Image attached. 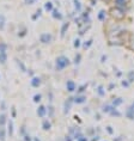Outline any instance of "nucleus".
Returning a JSON list of instances; mask_svg holds the SVG:
<instances>
[{"label":"nucleus","mask_w":134,"mask_h":141,"mask_svg":"<svg viewBox=\"0 0 134 141\" xmlns=\"http://www.w3.org/2000/svg\"><path fill=\"white\" fill-rule=\"evenodd\" d=\"M115 5L118 8H125V6L127 5V0H115Z\"/></svg>","instance_id":"10"},{"label":"nucleus","mask_w":134,"mask_h":141,"mask_svg":"<svg viewBox=\"0 0 134 141\" xmlns=\"http://www.w3.org/2000/svg\"><path fill=\"white\" fill-rule=\"evenodd\" d=\"M5 123H6V115L3 114L0 115V127H4Z\"/></svg>","instance_id":"20"},{"label":"nucleus","mask_w":134,"mask_h":141,"mask_svg":"<svg viewBox=\"0 0 134 141\" xmlns=\"http://www.w3.org/2000/svg\"><path fill=\"white\" fill-rule=\"evenodd\" d=\"M7 134L10 136L13 135V122H12L11 120L7 122Z\"/></svg>","instance_id":"12"},{"label":"nucleus","mask_w":134,"mask_h":141,"mask_svg":"<svg viewBox=\"0 0 134 141\" xmlns=\"http://www.w3.org/2000/svg\"><path fill=\"white\" fill-rule=\"evenodd\" d=\"M48 109H49V116H53V114H54V109H53V106H49Z\"/></svg>","instance_id":"36"},{"label":"nucleus","mask_w":134,"mask_h":141,"mask_svg":"<svg viewBox=\"0 0 134 141\" xmlns=\"http://www.w3.org/2000/svg\"><path fill=\"white\" fill-rule=\"evenodd\" d=\"M34 141H39V139H37V137H34Z\"/></svg>","instance_id":"45"},{"label":"nucleus","mask_w":134,"mask_h":141,"mask_svg":"<svg viewBox=\"0 0 134 141\" xmlns=\"http://www.w3.org/2000/svg\"><path fill=\"white\" fill-rule=\"evenodd\" d=\"M126 116L129 118V120H134V103L128 108V109H127Z\"/></svg>","instance_id":"5"},{"label":"nucleus","mask_w":134,"mask_h":141,"mask_svg":"<svg viewBox=\"0 0 134 141\" xmlns=\"http://www.w3.org/2000/svg\"><path fill=\"white\" fill-rule=\"evenodd\" d=\"M92 44V39H90V41H87V43H84V48H89Z\"/></svg>","instance_id":"34"},{"label":"nucleus","mask_w":134,"mask_h":141,"mask_svg":"<svg viewBox=\"0 0 134 141\" xmlns=\"http://www.w3.org/2000/svg\"><path fill=\"white\" fill-rule=\"evenodd\" d=\"M51 38H53V36L50 34H48V32H44V34H41L39 36V41H41V43L43 44H48L51 42Z\"/></svg>","instance_id":"3"},{"label":"nucleus","mask_w":134,"mask_h":141,"mask_svg":"<svg viewBox=\"0 0 134 141\" xmlns=\"http://www.w3.org/2000/svg\"><path fill=\"white\" fill-rule=\"evenodd\" d=\"M1 108H3L1 110H5V109H6V106H5V102H1Z\"/></svg>","instance_id":"43"},{"label":"nucleus","mask_w":134,"mask_h":141,"mask_svg":"<svg viewBox=\"0 0 134 141\" xmlns=\"http://www.w3.org/2000/svg\"><path fill=\"white\" fill-rule=\"evenodd\" d=\"M85 101H86V97H85V96H77L73 102L77 103V104H82V103H84Z\"/></svg>","instance_id":"13"},{"label":"nucleus","mask_w":134,"mask_h":141,"mask_svg":"<svg viewBox=\"0 0 134 141\" xmlns=\"http://www.w3.org/2000/svg\"><path fill=\"white\" fill-rule=\"evenodd\" d=\"M6 137V130L4 127H0V141H5Z\"/></svg>","instance_id":"17"},{"label":"nucleus","mask_w":134,"mask_h":141,"mask_svg":"<svg viewBox=\"0 0 134 141\" xmlns=\"http://www.w3.org/2000/svg\"><path fill=\"white\" fill-rule=\"evenodd\" d=\"M105 60H106V56L105 55H103L102 59H101V62H105Z\"/></svg>","instance_id":"40"},{"label":"nucleus","mask_w":134,"mask_h":141,"mask_svg":"<svg viewBox=\"0 0 134 141\" xmlns=\"http://www.w3.org/2000/svg\"><path fill=\"white\" fill-rule=\"evenodd\" d=\"M70 65V60L66 56H59L55 61V68L56 70H62Z\"/></svg>","instance_id":"1"},{"label":"nucleus","mask_w":134,"mask_h":141,"mask_svg":"<svg viewBox=\"0 0 134 141\" xmlns=\"http://www.w3.org/2000/svg\"><path fill=\"white\" fill-rule=\"evenodd\" d=\"M72 99H73V98H68L66 102H65V106H63V112H65V114H67V112L70 111V109H71V104H72V102H73Z\"/></svg>","instance_id":"7"},{"label":"nucleus","mask_w":134,"mask_h":141,"mask_svg":"<svg viewBox=\"0 0 134 141\" xmlns=\"http://www.w3.org/2000/svg\"><path fill=\"white\" fill-rule=\"evenodd\" d=\"M98 19L99 20H105V12L103 11H99V13H98Z\"/></svg>","instance_id":"21"},{"label":"nucleus","mask_w":134,"mask_h":141,"mask_svg":"<svg viewBox=\"0 0 134 141\" xmlns=\"http://www.w3.org/2000/svg\"><path fill=\"white\" fill-rule=\"evenodd\" d=\"M36 112H37V116H38V117H44V116H46V114H47V109H46V106L39 105Z\"/></svg>","instance_id":"6"},{"label":"nucleus","mask_w":134,"mask_h":141,"mask_svg":"<svg viewBox=\"0 0 134 141\" xmlns=\"http://www.w3.org/2000/svg\"><path fill=\"white\" fill-rule=\"evenodd\" d=\"M0 18H1V16H0Z\"/></svg>","instance_id":"46"},{"label":"nucleus","mask_w":134,"mask_h":141,"mask_svg":"<svg viewBox=\"0 0 134 141\" xmlns=\"http://www.w3.org/2000/svg\"><path fill=\"white\" fill-rule=\"evenodd\" d=\"M42 128H43V130H49L51 128V123L48 120H44L42 122Z\"/></svg>","instance_id":"14"},{"label":"nucleus","mask_w":134,"mask_h":141,"mask_svg":"<svg viewBox=\"0 0 134 141\" xmlns=\"http://www.w3.org/2000/svg\"><path fill=\"white\" fill-rule=\"evenodd\" d=\"M110 15H111V17L115 18L116 20H121L125 18V11H123L122 8H118V7L111 8Z\"/></svg>","instance_id":"2"},{"label":"nucleus","mask_w":134,"mask_h":141,"mask_svg":"<svg viewBox=\"0 0 134 141\" xmlns=\"http://www.w3.org/2000/svg\"><path fill=\"white\" fill-rule=\"evenodd\" d=\"M65 141H72V136H71V135H68V136H66Z\"/></svg>","instance_id":"41"},{"label":"nucleus","mask_w":134,"mask_h":141,"mask_svg":"<svg viewBox=\"0 0 134 141\" xmlns=\"http://www.w3.org/2000/svg\"><path fill=\"white\" fill-rule=\"evenodd\" d=\"M128 81L129 82L134 81V70H130L129 73H128Z\"/></svg>","instance_id":"22"},{"label":"nucleus","mask_w":134,"mask_h":141,"mask_svg":"<svg viewBox=\"0 0 134 141\" xmlns=\"http://www.w3.org/2000/svg\"><path fill=\"white\" fill-rule=\"evenodd\" d=\"M24 141H32L30 135H24Z\"/></svg>","instance_id":"35"},{"label":"nucleus","mask_w":134,"mask_h":141,"mask_svg":"<svg viewBox=\"0 0 134 141\" xmlns=\"http://www.w3.org/2000/svg\"><path fill=\"white\" fill-rule=\"evenodd\" d=\"M73 46H74V48H79L80 47V39H74V43H73Z\"/></svg>","instance_id":"32"},{"label":"nucleus","mask_w":134,"mask_h":141,"mask_svg":"<svg viewBox=\"0 0 134 141\" xmlns=\"http://www.w3.org/2000/svg\"><path fill=\"white\" fill-rule=\"evenodd\" d=\"M41 98H42V96H41V94H35V96H34V102L35 103H38V102H41Z\"/></svg>","instance_id":"29"},{"label":"nucleus","mask_w":134,"mask_h":141,"mask_svg":"<svg viewBox=\"0 0 134 141\" xmlns=\"http://www.w3.org/2000/svg\"><path fill=\"white\" fill-rule=\"evenodd\" d=\"M35 1H36V0H24V3H25L26 5H32Z\"/></svg>","instance_id":"33"},{"label":"nucleus","mask_w":134,"mask_h":141,"mask_svg":"<svg viewBox=\"0 0 134 141\" xmlns=\"http://www.w3.org/2000/svg\"><path fill=\"white\" fill-rule=\"evenodd\" d=\"M41 13H42V10H41V8H38V10L36 11V15H35V16H32V19L36 20L37 18H38V17H41Z\"/></svg>","instance_id":"24"},{"label":"nucleus","mask_w":134,"mask_h":141,"mask_svg":"<svg viewBox=\"0 0 134 141\" xmlns=\"http://www.w3.org/2000/svg\"><path fill=\"white\" fill-rule=\"evenodd\" d=\"M44 10L47 12L53 11V3H51V1H47V3L44 4Z\"/></svg>","instance_id":"16"},{"label":"nucleus","mask_w":134,"mask_h":141,"mask_svg":"<svg viewBox=\"0 0 134 141\" xmlns=\"http://www.w3.org/2000/svg\"><path fill=\"white\" fill-rule=\"evenodd\" d=\"M77 141H87V139H86V137H84V136H82L80 139H78Z\"/></svg>","instance_id":"42"},{"label":"nucleus","mask_w":134,"mask_h":141,"mask_svg":"<svg viewBox=\"0 0 134 141\" xmlns=\"http://www.w3.org/2000/svg\"><path fill=\"white\" fill-rule=\"evenodd\" d=\"M6 49H7V46L5 43H0V53H6Z\"/></svg>","instance_id":"26"},{"label":"nucleus","mask_w":134,"mask_h":141,"mask_svg":"<svg viewBox=\"0 0 134 141\" xmlns=\"http://www.w3.org/2000/svg\"><path fill=\"white\" fill-rule=\"evenodd\" d=\"M41 85V78L39 77H34L31 79V86L32 87H38Z\"/></svg>","instance_id":"8"},{"label":"nucleus","mask_w":134,"mask_h":141,"mask_svg":"<svg viewBox=\"0 0 134 141\" xmlns=\"http://www.w3.org/2000/svg\"><path fill=\"white\" fill-rule=\"evenodd\" d=\"M80 58H82V56H80V54L75 55V58H74V63H75V65H78V63L80 62Z\"/></svg>","instance_id":"31"},{"label":"nucleus","mask_w":134,"mask_h":141,"mask_svg":"<svg viewBox=\"0 0 134 141\" xmlns=\"http://www.w3.org/2000/svg\"><path fill=\"white\" fill-rule=\"evenodd\" d=\"M122 86L128 87V86H129V82H128V81H125V80H123V81H122Z\"/></svg>","instance_id":"38"},{"label":"nucleus","mask_w":134,"mask_h":141,"mask_svg":"<svg viewBox=\"0 0 134 141\" xmlns=\"http://www.w3.org/2000/svg\"><path fill=\"white\" fill-rule=\"evenodd\" d=\"M16 61H17V65L22 68V70H23V72H26V68H25V66L23 65V62H22L20 60H16Z\"/></svg>","instance_id":"25"},{"label":"nucleus","mask_w":134,"mask_h":141,"mask_svg":"<svg viewBox=\"0 0 134 141\" xmlns=\"http://www.w3.org/2000/svg\"><path fill=\"white\" fill-rule=\"evenodd\" d=\"M113 109H114V108H113L111 105H104L103 106V111H104V112H110Z\"/></svg>","instance_id":"23"},{"label":"nucleus","mask_w":134,"mask_h":141,"mask_svg":"<svg viewBox=\"0 0 134 141\" xmlns=\"http://www.w3.org/2000/svg\"><path fill=\"white\" fill-rule=\"evenodd\" d=\"M84 89H86V85H83V86H80V87H79L78 92H83V91H84Z\"/></svg>","instance_id":"39"},{"label":"nucleus","mask_w":134,"mask_h":141,"mask_svg":"<svg viewBox=\"0 0 134 141\" xmlns=\"http://www.w3.org/2000/svg\"><path fill=\"white\" fill-rule=\"evenodd\" d=\"M68 27H70V23H68V22L62 24L61 30H60V35H61V37H63V36H65V34H66V31H67V29H68Z\"/></svg>","instance_id":"11"},{"label":"nucleus","mask_w":134,"mask_h":141,"mask_svg":"<svg viewBox=\"0 0 134 141\" xmlns=\"http://www.w3.org/2000/svg\"><path fill=\"white\" fill-rule=\"evenodd\" d=\"M4 26H5V18L1 16V18H0V30H4Z\"/></svg>","instance_id":"28"},{"label":"nucleus","mask_w":134,"mask_h":141,"mask_svg":"<svg viewBox=\"0 0 134 141\" xmlns=\"http://www.w3.org/2000/svg\"><path fill=\"white\" fill-rule=\"evenodd\" d=\"M97 92H98L99 96H104V94H105V92L103 91V86H98V90H97Z\"/></svg>","instance_id":"30"},{"label":"nucleus","mask_w":134,"mask_h":141,"mask_svg":"<svg viewBox=\"0 0 134 141\" xmlns=\"http://www.w3.org/2000/svg\"><path fill=\"white\" fill-rule=\"evenodd\" d=\"M66 89H67L68 92H73V91H75V89H77L75 82L73 81V80H68V81L66 82Z\"/></svg>","instance_id":"4"},{"label":"nucleus","mask_w":134,"mask_h":141,"mask_svg":"<svg viewBox=\"0 0 134 141\" xmlns=\"http://www.w3.org/2000/svg\"><path fill=\"white\" fill-rule=\"evenodd\" d=\"M7 61V55L6 53H0V63L1 65H5Z\"/></svg>","instance_id":"15"},{"label":"nucleus","mask_w":134,"mask_h":141,"mask_svg":"<svg viewBox=\"0 0 134 141\" xmlns=\"http://www.w3.org/2000/svg\"><path fill=\"white\" fill-rule=\"evenodd\" d=\"M53 13H51V16H53V18H55V19H59L61 20L62 19V15L59 12V10H56V8H53Z\"/></svg>","instance_id":"9"},{"label":"nucleus","mask_w":134,"mask_h":141,"mask_svg":"<svg viewBox=\"0 0 134 141\" xmlns=\"http://www.w3.org/2000/svg\"><path fill=\"white\" fill-rule=\"evenodd\" d=\"M73 3H74V8L77 10L78 12L82 11V5L79 3V0H73Z\"/></svg>","instance_id":"18"},{"label":"nucleus","mask_w":134,"mask_h":141,"mask_svg":"<svg viewBox=\"0 0 134 141\" xmlns=\"http://www.w3.org/2000/svg\"><path fill=\"white\" fill-rule=\"evenodd\" d=\"M98 139H99L98 136H95V139H93V140H92V141H98Z\"/></svg>","instance_id":"44"},{"label":"nucleus","mask_w":134,"mask_h":141,"mask_svg":"<svg viewBox=\"0 0 134 141\" xmlns=\"http://www.w3.org/2000/svg\"><path fill=\"white\" fill-rule=\"evenodd\" d=\"M122 103H123L122 98H116V99H114V101H113V105L117 106V105H120V104H122Z\"/></svg>","instance_id":"19"},{"label":"nucleus","mask_w":134,"mask_h":141,"mask_svg":"<svg viewBox=\"0 0 134 141\" xmlns=\"http://www.w3.org/2000/svg\"><path fill=\"white\" fill-rule=\"evenodd\" d=\"M106 130H108V133H109V134H113V133H114V130L111 129L110 125H108V127H106Z\"/></svg>","instance_id":"37"},{"label":"nucleus","mask_w":134,"mask_h":141,"mask_svg":"<svg viewBox=\"0 0 134 141\" xmlns=\"http://www.w3.org/2000/svg\"><path fill=\"white\" fill-rule=\"evenodd\" d=\"M109 114H110V115H113V116H117V117H120V116H121V114L118 112L117 110H115V108H114L113 110H111V111L109 112Z\"/></svg>","instance_id":"27"}]
</instances>
